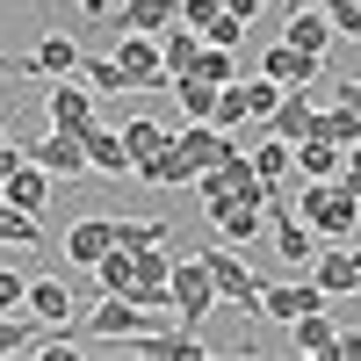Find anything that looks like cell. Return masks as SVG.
<instances>
[{
  "mask_svg": "<svg viewBox=\"0 0 361 361\" xmlns=\"http://www.w3.org/2000/svg\"><path fill=\"white\" fill-rule=\"evenodd\" d=\"M296 217L311 231H325V238H347L354 217H361V195L347 180H296Z\"/></svg>",
  "mask_w": 361,
  "mask_h": 361,
  "instance_id": "6da1fadb",
  "label": "cell"
},
{
  "mask_svg": "<svg viewBox=\"0 0 361 361\" xmlns=\"http://www.w3.org/2000/svg\"><path fill=\"white\" fill-rule=\"evenodd\" d=\"M159 325H173V311H145L130 289H109L102 311L87 318V333H94V340H152Z\"/></svg>",
  "mask_w": 361,
  "mask_h": 361,
  "instance_id": "7a4b0ae2",
  "label": "cell"
},
{
  "mask_svg": "<svg viewBox=\"0 0 361 361\" xmlns=\"http://www.w3.org/2000/svg\"><path fill=\"white\" fill-rule=\"evenodd\" d=\"M116 66L137 80V94H159V87H173V73H166L152 29H116Z\"/></svg>",
  "mask_w": 361,
  "mask_h": 361,
  "instance_id": "3957f363",
  "label": "cell"
},
{
  "mask_svg": "<svg viewBox=\"0 0 361 361\" xmlns=\"http://www.w3.org/2000/svg\"><path fill=\"white\" fill-rule=\"evenodd\" d=\"M166 296H173V311L188 318V325H202V318H209V304H224V296H217V282H209V260H202V253L173 260V282H166Z\"/></svg>",
  "mask_w": 361,
  "mask_h": 361,
  "instance_id": "277c9868",
  "label": "cell"
},
{
  "mask_svg": "<svg viewBox=\"0 0 361 361\" xmlns=\"http://www.w3.org/2000/svg\"><path fill=\"white\" fill-rule=\"evenodd\" d=\"M44 109H51V130H87L94 123V87H80V73H58Z\"/></svg>",
  "mask_w": 361,
  "mask_h": 361,
  "instance_id": "5b68a950",
  "label": "cell"
},
{
  "mask_svg": "<svg viewBox=\"0 0 361 361\" xmlns=\"http://www.w3.org/2000/svg\"><path fill=\"white\" fill-rule=\"evenodd\" d=\"M304 311H325V289H318V275H304V282H275V289H260V318H282V325H296Z\"/></svg>",
  "mask_w": 361,
  "mask_h": 361,
  "instance_id": "8992f818",
  "label": "cell"
},
{
  "mask_svg": "<svg viewBox=\"0 0 361 361\" xmlns=\"http://www.w3.org/2000/svg\"><path fill=\"white\" fill-rule=\"evenodd\" d=\"M202 260H209V282H217V296H224V304L260 311V282H253V267L238 260V253H202Z\"/></svg>",
  "mask_w": 361,
  "mask_h": 361,
  "instance_id": "52a82bcc",
  "label": "cell"
},
{
  "mask_svg": "<svg viewBox=\"0 0 361 361\" xmlns=\"http://www.w3.org/2000/svg\"><path fill=\"white\" fill-rule=\"evenodd\" d=\"M260 73L282 80V87H311V80L325 73V58H318V51H296V44H267V51H260Z\"/></svg>",
  "mask_w": 361,
  "mask_h": 361,
  "instance_id": "ba28073f",
  "label": "cell"
},
{
  "mask_svg": "<svg viewBox=\"0 0 361 361\" xmlns=\"http://www.w3.org/2000/svg\"><path fill=\"white\" fill-rule=\"evenodd\" d=\"M173 145H180V152L195 159V173H202V166H217L224 152H238L246 137H238V130H224V123H188V130H173Z\"/></svg>",
  "mask_w": 361,
  "mask_h": 361,
  "instance_id": "9c48e42d",
  "label": "cell"
},
{
  "mask_svg": "<svg viewBox=\"0 0 361 361\" xmlns=\"http://www.w3.org/2000/svg\"><path fill=\"white\" fill-rule=\"evenodd\" d=\"M340 29H333V15L318 8V0H304V8H289V22H282V44H296V51H318L325 58V44H333Z\"/></svg>",
  "mask_w": 361,
  "mask_h": 361,
  "instance_id": "30bf717a",
  "label": "cell"
},
{
  "mask_svg": "<svg viewBox=\"0 0 361 361\" xmlns=\"http://www.w3.org/2000/svg\"><path fill=\"white\" fill-rule=\"evenodd\" d=\"M209 209V224H217L231 246H253L260 238V202H246V195H224V202H202Z\"/></svg>",
  "mask_w": 361,
  "mask_h": 361,
  "instance_id": "8fae6325",
  "label": "cell"
},
{
  "mask_svg": "<svg viewBox=\"0 0 361 361\" xmlns=\"http://www.w3.org/2000/svg\"><path fill=\"white\" fill-rule=\"evenodd\" d=\"M80 137H87V166H94V173H137V159H130L123 130H109V123H87Z\"/></svg>",
  "mask_w": 361,
  "mask_h": 361,
  "instance_id": "7c38bea8",
  "label": "cell"
},
{
  "mask_svg": "<svg viewBox=\"0 0 361 361\" xmlns=\"http://www.w3.org/2000/svg\"><path fill=\"white\" fill-rule=\"evenodd\" d=\"M29 159L44 173H87V137L80 130H51L44 145H29Z\"/></svg>",
  "mask_w": 361,
  "mask_h": 361,
  "instance_id": "4fadbf2b",
  "label": "cell"
},
{
  "mask_svg": "<svg viewBox=\"0 0 361 361\" xmlns=\"http://www.w3.org/2000/svg\"><path fill=\"white\" fill-rule=\"evenodd\" d=\"M109 246H116V217H80V224L66 231V260H73V267H94Z\"/></svg>",
  "mask_w": 361,
  "mask_h": 361,
  "instance_id": "5bb4252c",
  "label": "cell"
},
{
  "mask_svg": "<svg viewBox=\"0 0 361 361\" xmlns=\"http://www.w3.org/2000/svg\"><path fill=\"white\" fill-rule=\"evenodd\" d=\"M311 275H318L325 296H361V253L333 246V253H318V260H311Z\"/></svg>",
  "mask_w": 361,
  "mask_h": 361,
  "instance_id": "9a60e30c",
  "label": "cell"
},
{
  "mask_svg": "<svg viewBox=\"0 0 361 361\" xmlns=\"http://www.w3.org/2000/svg\"><path fill=\"white\" fill-rule=\"evenodd\" d=\"M267 130H275V137H289V145H304V137L318 130V109H311V87H289V94H282V109L267 116Z\"/></svg>",
  "mask_w": 361,
  "mask_h": 361,
  "instance_id": "2e32d148",
  "label": "cell"
},
{
  "mask_svg": "<svg viewBox=\"0 0 361 361\" xmlns=\"http://www.w3.org/2000/svg\"><path fill=\"white\" fill-rule=\"evenodd\" d=\"M80 44L66 37V29H51V37L37 44V51H29V80H58V73H80Z\"/></svg>",
  "mask_w": 361,
  "mask_h": 361,
  "instance_id": "e0dca14e",
  "label": "cell"
},
{
  "mask_svg": "<svg viewBox=\"0 0 361 361\" xmlns=\"http://www.w3.org/2000/svg\"><path fill=\"white\" fill-rule=\"evenodd\" d=\"M137 180H152V188H180V180H188V188H195V159H188V152H180V145L166 137L152 159H137Z\"/></svg>",
  "mask_w": 361,
  "mask_h": 361,
  "instance_id": "ac0fdd59",
  "label": "cell"
},
{
  "mask_svg": "<svg viewBox=\"0 0 361 361\" xmlns=\"http://www.w3.org/2000/svg\"><path fill=\"white\" fill-rule=\"evenodd\" d=\"M0 195H8L15 209H29V217H44V202H51V173H44L37 159H22V166L8 173V188H0Z\"/></svg>",
  "mask_w": 361,
  "mask_h": 361,
  "instance_id": "d6986e66",
  "label": "cell"
},
{
  "mask_svg": "<svg viewBox=\"0 0 361 361\" xmlns=\"http://www.w3.org/2000/svg\"><path fill=\"white\" fill-rule=\"evenodd\" d=\"M180 22V0H123V8H109V29H159Z\"/></svg>",
  "mask_w": 361,
  "mask_h": 361,
  "instance_id": "ffe728a7",
  "label": "cell"
},
{
  "mask_svg": "<svg viewBox=\"0 0 361 361\" xmlns=\"http://www.w3.org/2000/svg\"><path fill=\"white\" fill-rule=\"evenodd\" d=\"M22 311H37L44 325H66V318H73V289L58 282V275H44V282H29V296H22Z\"/></svg>",
  "mask_w": 361,
  "mask_h": 361,
  "instance_id": "44dd1931",
  "label": "cell"
},
{
  "mask_svg": "<svg viewBox=\"0 0 361 361\" xmlns=\"http://www.w3.org/2000/svg\"><path fill=\"white\" fill-rule=\"evenodd\" d=\"M340 159H347V152H340L333 137H304V145H296V180H333Z\"/></svg>",
  "mask_w": 361,
  "mask_h": 361,
  "instance_id": "7402d4cb",
  "label": "cell"
},
{
  "mask_svg": "<svg viewBox=\"0 0 361 361\" xmlns=\"http://www.w3.org/2000/svg\"><path fill=\"white\" fill-rule=\"evenodd\" d=\"M159 58H166V73H195V58H202V29L166 22V29H159Z\"/></svg>",
  "mask_w": 361,
  "mask_h": 361,
  "instance_id": "603a6c76",
  "label": "cell"
},
{
  "mask_svg": "<svg viewBox=\"0 0 361 361\" xmlns=\"http://www.w3.org/2000/svg\"><path fill=\"white\" fill-rule=\"evenodd\" d=\"M173 94H180V109H188V123H209V116H217V87H209L202 73H173Z\"/></svg>",
  "mask_w": 361,
  "mask_h": 361,
  "instance_id": "cb8c5ba5",
  "label": "cell"
},
{
  "mask_svg": "<svg viewBox=\"0 0 361 361\" xmlns=\"http://www.w3.org/2000/svg\"><path fill=\"white\" fill-rule=\"evenodd\" d=\"M80 80L94 87V94H137V80L116 66V58H80Z\"/></svg>",
  "mask_w": 361,
  "mask_h": 361,
  "instance_id": "d4e9b609",
  "label": "cell"
},
{
  "mask_svg": "<svg viewBox=\"0 0 361 361\" xmlns=\"http://www.w3.org/2000/svg\"><path fill=\"white\" fill-rule=\"evenodd\" d=\"M340 347V325L325 318V311H304L296 318V354H333Z\"/></svg>",
  "mask_w": 361,
  "mask_h": 361,
  "instance_id": "484cf974",
  "label": "cell"
},
{
  "mask_svg": "<svg viewBox=\"0 0 361 361\" xmlns=\"http://www.w3.org/2000/svg\"><path fill=\"white\" fill-rule=\"evenodd\" d=\"M311 137H333L340 152H347V145H361V116H354L347 102H333V109H318V130H311Z\"/></svg>",
  "mask_w": 361,
  "mask_h": 361,
  "instance_id": "4316f807",
  "label": "cell"
},
{
  "mask_svg": "<svg viewBox=\"0 0 361 361\" xmlns=\"http://www.w3.org/2000/svg\"><path fill=\"white\" fill-rule=\"evenodd\" d=\"M37 333H44V318L37 311H0V354H29V347H37Z\"/></svg>",
  "mask_w": 361,
  "mask_h": 361,
  "instance_id": "83f0119b",
  "label": "cell"
},
{
  "mask_svg": "<svg viewBox=\"0 0 361 361\" xmlns=\"http://www.w3.org/2000/svg\"><path fill=\"white\" fill-rule=\"evenodd\" d=\"M37 238H44V231H37V217H29V209H15L8 195H0V246H22V253H29Z\"/></svg>",
  "mask_w": 361,
  "mask_h": 361,
  "instance_id": "f1b7e54d",
  "label": "cell"
},
{
  "mask_svg": "<svg viewBox=\"0 0 361 361\" xmlns=\"http://www.w3.org/2000/svg\"><path fill=\"white\" fill-rule=\"evenodd\" d=\"M238 87H246V116H253V123H267V116L282 109V94H289V87L267 80V73H260V80H238Z\"/></svg>",
  "mask_w": 361,
  "mask_h": 361,
  "instance_id": "f546056e",
  "label": "cell"
},
{
  "mask_svg": "<svg viewBox=\"0 0 361 361\" xmlns=\"http://www.w3.org/2000/svg\"><path fill=\"white\" fill-rule=\"evenodd\" d=\"M166 137H173V130H159L152 116H130V123H123V145H130V159H152Z\"/></svg>",
  "mask_w": 361,
  "mask_h": 361,
  "instance_id": "4dcf8cb0",
  "label": "cell"
},
{
  "mask_svg": "<svg viewBox=\"0 0 361 361\" xmlns=\"http://www.w3.org/2000/svg\"><path fill=\"white\" fill-rule=\"evenodd\" d=\"M195 73H202L209 87H231V80H238V51H224V44H202V58H195Z\"/></svg>",
  "mask_w": 361,
  "mask_h": 361,
  "instance_id": "1f68e13d",
  "label": "cell"
},
{
  "mask_svg": "<svg viewBox=\"0 0 361 361\" xmlns=\"http://www.w3.org/2000/svg\"><path fill=\"white\" fill-rule=\"evenodd\" d=\"M94 282H102V296H109V289H130V246H109V253L94 260Z\"/></svg>",
  "mask_w": 361,
  "mask_h": 361,
  "instance_id": "d6a6232c",
  "label": "cell"
},
{
  "mask_svg": "<svg viewBox=\"0 0 361 361\" xmlns=\"http://www.w3.org/2000/svg\"><path fill=\"white\" fill-rule=\"evenodd\" d=\"M209 123H224V130H246L253 123V116H246V87H238V80L217 87V116H209Z\"/></svg>",
  "mask_w": 361,
  "mask_h": 361,
  "instance_id": "836d02e7",
  "label": "cell"
},
{
  "mask_svg": "<svg viewBox=\"0 0 361 361\" xmlns=\"http://www.w3.org/2000/svg\"><path fill=\"white\" fill-rule=\"evenodd\" d=\"M159 238H166L159 217H137V224H130V217H116V246H159Z\"/></svg>",
  "mask_w": 361,
  "mask_h": 361,
  "instance_id": "e575fe53",
  "label": "cell"
},
{
  "mask_svg": "<svg viewBox=\"0 0 361 361\" xmlns=\"http://www.w3.org/2000/svg\"><path fill=\"white\" fill-rule=\"evenodd\" d=\"M202 44H224V51H238V44H246V15H231V8H224L217 22L202 29Z\"/></svg>",
  "mask_w": 361,
  "mask_h": 361,
  "instance_id": "d590c367",
  "label": "cell"
},
{
  "mask_svg": "<svg viewBox=\"0 0 361 361\" xmlns=\"http://www.w3.org/2000/svg\"><path fill=\"white\" fill-rule=\"evenodd\" d=\"M318 8L333 15V29H340V37H354V44H361V0H318Z\"/></svg>",
  "mask_w": 361,
  "mask_h": 361,
  "instance_id": "8d00e7d4",
  "label": "cell"
},
{
  "mask_svg": "<svg viewBox=\"0 0 361 361\" xmlns=\"http://www.w3.org/2000/svg\"><path fill=\"white\" fill-rule=\"evenodd\" d=\"M22 296H29V275L22 267H0V311H22Z\"/></svg>",
  "mask_w": 361,
  "mask_h": 361,
  "instance_id": "74e56055",
  "label": "cell"
},
{
  "mask_svg": "<svg viewBox=\"0 0 361 361\" xmlns=\"http://www.w3.org/2000/svg\"><path fill=\"white\" fill-rule=\"evenodd\" d=\"M217 15H224V0H180V22L188 29H209Z\"/></svg>",
  "mask_w": 361,
  "mask_h": 361,
  "instance_id": "f35d334b",
  "label": "cell"
},
{
  "mask_svg": "<svg viewBox=\"0 0 361 361\" xmlns=\"http://www.w3.org/2000/svg\"><path fill=\"white\" fill-rule=\"evenodd\" d=\"M29 159V145H15V137H0V188H8V173Z\"/></svg>",
  "mask_w": 361,
  "mask_h": 361,
  "instance_id": "ab89813d",
  "label": "cell"
},
{
  "mask_svg": "<svg viewBox=\"0 0 361 361\" xmlns=\"http://www.w3.org/2000/svg\"><path fill=\"white\" fill-rule=\"evenodd\" d=\"M333 102H347V109L361 116V80H333Z\"/></svg>",
  "mask_w": 361,
  "mask_h": 361,
  "instance_id": "60d3db41",
  "label": "cell"
},
{
  "mask_svg": "<svg viewBox=\"0 0 361 361\" xmlns=\"http://www.w3.org/2000/svg\"><path fill=\"white\" fill-rule=\"evenodd\" d=\"M340 361H361V333H340V347H333Z\"/></svg>",
  "mask_w": 361,
  "mask_h": 361,
  "instance_id": "b9f144b4",
  "label": "cell"
},
{
  "mask_svg": "<svg viewBox=\"0 0 361 361\" xmlns=\"http://www.w3.org/2000/svg\"><path fill=\"white\" fill-rule=\"evenodd\" d=\"M224 8H231V15H246V22H253V15L267 8V0H224Z\"/></svg>",
  "mask_w": 361,
  "mask_h": 361,
  "instance_id": "7bdbcfd3",
  "label": "cell"
},
{
  "mask_svg": "<svg viewBox=\"0 0 361 361\" xmlns=\"http://www.w3.org/2000/svg\"><path fill=\"white\" fill-rule=\"evenodd\" d=\"M0 73H29V58H8V51H0Z\"/></svg>",
  "mask_w": 361,
  "mask_h": 361,
  "instance_id": "ee69618b",
  "label": "cell"
},
{
  "mask_svg": "<svg viewBox=\"0 0 361 361\" xmlns=\"http://www.w3.org/2000/svg\"><path fill=\"white\" fill-rule=\"evenodd\" d=\"M80 8H87V15H109V8H116V0H80Z\"/></svg>",
  "mask_w": 361,
  "mask_h": 361,
  "instance_id": "f6af8a7d",
  "label": "cell"
},
{
  "mask_svg": "<svg viewBox=\"0 0 361 361\" xmlns=\"http://www.w3.org/2000/svg\"><path fill=\"white\" fill-rule=\"evenodd\" d=\"M289 8H304V0H289Z\"/></svg>",
  "mask_w": 361,
  "mask_h": 361,
  "instance_id": "bcb514c9",
  "label": "cell"
},
{
  "mask_svg": "<svg viewBox=\"0 0 361 361\" xmlns=\"http://www.w3.org/2000/svg\"><path fill=\"white\" fill-rule=\"evenodd\" d=\"M0 137H8V130H0Z\"/></svg>",
  "mask_w": 361,
  "mask_h": 361,
  "instance_id": "7dc6e473",
  "label": "cell"
}]
</instances>
